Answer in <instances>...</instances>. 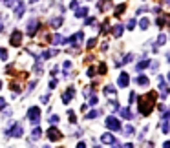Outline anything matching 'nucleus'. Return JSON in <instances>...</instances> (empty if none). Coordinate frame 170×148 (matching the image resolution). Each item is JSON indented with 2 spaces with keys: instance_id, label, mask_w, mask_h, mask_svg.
I'll use <instances>...</instances> for the list:
<instances>
[{
  "instance_id": "nucleus-1",
  "label": "nucleus",
  "mask_w": 170,
  "mask_h": 148,
  "mask_svg": "<svg viewBox=\"0 0 170 148\" xmlns=\"http://www.w3.org/2000/svg\"><path fill=\"white\" fill-rule=\"evenodd\" d=\"M155 99H157V93L155 91H148L146 95H143L139 99V112L141 115H150V112L155 106Z\"/></svg>"
},
{
  "instance_id": "nucleus-2",
  "label": "nucleus",
  "mask_w": 170,
  "mask_h": 148,
  "mask_svg": "<svg viewBox=\"0 0 170 148\" xmlns=\"http://www.w3.org/2000/svg\"><path fill=\"white\" fill-rule=\"evenodd\" d=\"M28 119L31 121L33 124L40 121V110H38V106H33V108H29V110H28Z\"/></svg>"
},
{
  "instance_id": "nucleus-3",
  "label": "nucleus",
  "mask_w": 170,
  "mask_h": 148,
  "mask_svg": "<svg viewBox=\"0 0 170 148\" xmlns=\"http://www.w3.org/2000/svg\"><path fill=\"white\" fill-rule=\"evenodd\" d=\"M40 28V22H38V20L37 18H33V20H29V24H28V29H26V31H28V35H35V33H37V29Z\"/></svg>"
},
{
  "instance_id": "nucleus-4",
  "label": "nucleus",
  "mask_w": 170,
  "mask_h": 148,
  "mask_svg": "<svg viewBox=\"0 0 170 148\" xmlns=\"http://www.w3.org/2000/svg\"><path fill=\"white\" fill-rule=\"evenodd\" d=\"M83 38H84L83 31H79V33H75V35H71L70 38H68V44H71V46H79L80 42H83Z\"/></svg>"
},
{
  "instance_id": "nucleus-5",
  "label": "nucleus",
  "mask_w": 170,
  "mask_h": 148,
  "mask_svg": "<svg viewBox=\"0 0 170 148\" xmlns=\"http://www.w3.org/2000/svg\"><path fill=\"white\" fill-rule=\"evenodd\" d=\"M20 40H22V31H20V29H15V31L11 33V38H9L11 46H18Z\"/></svg>"
},
{
  "instance_id": "nucleus-6",
  "label": "nucleus",
  "mask_w": 170,
  "mask_h": 148,
  "mask_svg": "<svg viewBox=\"0 0 170 148\" xmlns=\"http://www.w3.org/2000/svg\"><path fill=\"white\" fill-rule=\"evenodd\" d=\"M106 126H108V128H112V130H121V123L113 115L106 119Z\"/></svg>"
},
{
  "instance_id": "nucleus-7",
  "label": "nucleus",
  "mask_w": 170,
  "mask_h": 148,
  "mask_svg": "<svg viewBox=\"0 0 170 148\" xmlns=\"http://www.w3.org/2000/svg\"><path fill=\"white\" fill-rule=\"evenodd\" d=\"M48 137H50L51 141H59V139H62V133H60L57 128H50L48 130Z\"/></svg>"
},
{
  "instance_id": "nucleus-8",
  "label": "nucleus",
  "mask_w": 170,
  "mask_h": 148,
  "mask_svg": "<svg viewBox=\"0 0 170 148\" xmlns=\"http://www.w3.org/2000/svg\"><path fill=\"white\" fill-rule=\"evenodd\" d=\"M128 82H130V77H128L126 71H123V73L119 75V86H121V88H126Z\"/></svg>"
},
{
  "instance_id": "nucleus-9",
  "label": "nucleus",
  "mask_w": 170,
  "mask_h": 148,
  "mask_svg": "<svg viewBox=\"0 0 170 148\" xmlns=\"http://www.w3.org/2000/svg\"><path fill=\"white\" fill-rule=\"evenodd\" d=\"M73 95H75V88L73 86H70L66 91H64V95H62V99H64V103H70V101L73 99Z\"/></svg>"
},
{
  "instance_id": "nucleus-10",
  "label": "nucleus",
  "mask_w": 170,
  "mask_h": 148,
  "mask_svg": "<svg viewBox=\"0 0 170 148\" xmlns=\"http://www.w3.org/2000/svg\"><path fill=\"white\" fill-rule=\"evenodd\" d=\"M8 135H11V137H20V135H22V128H20V124H15L11 130H8Z\"/></svg>"
},
{
  "instance_id": "nucleus-11",
  "label": "nucleus",
  "mask_w": 170,
  "mask_h": 148,
  "mask_svg": "<svg viewBox=\"0 0 170 148\" xmlns=\"http://www.w3.org/2000/svg\"><path fill=\"white\" fill-rule=\"evenodd\" d=\"M24 11H26V6H24V2H18L17 6H15V17L17 18H20L24 15Z\"/></svg>"
},
{
  "instance_id": "nucleus-12",
  "label": "nucleus",
  "mask_w": 170,
  "mask_h": 148,
  "mask_svg": "<svg viewBox=\"0 0 170 148\" xmlns=\"http://www.w3.org/2000/svg\"><path fill=\"white\" fill-rule=\"evenodd\" d=\"M50 24H51V28H60V26H62V17H55V18H51L50 20Z\"/></svg>"
},
{
  "instance_id": "nucleus-13",
  "label": "nucleus",
  "mask_w": 170,
  "mask_h": 148,
  "mask_svg": "<svg viewBox=\"0 0 170 148\" xmlns=\"http://www.w3.org/2000/svg\"><path fill=\"white\" fill-rule=\"evenodd\" d=\"M51 42L53 44H64V42H68V38H64L62 35H53L51 37Z\"/></svg>"
},
{
  "instance_id": "nucleus-14",
  "label": "nucleus",
  "mask_w": 170,
  "mask_h": 148,
  "mask_svg": "<svg viewBox=\"0 0 170 148\" xmlns=\"http://www.w3.org/2000/svg\"><path fill=\"white\" fill-rule=\"evenodd\" d=\"M103 143H108V145H113V143H115V137L112 135V133H104V135H103Z\"/></svg>"
},
{
  "instance_id": "nucleus-15",
  "label": "nucleus",
  "mask_w": 170,
  "mask_h": 148,
  "mask_svg": "<svg viewBox=\"0 0 170 148\" xmlns=\"http://www.w3.org/2000/svg\"><path fill=\"white\" fill-rule=\"evenodd\" d=\"M110 4H112V0H101V2H99V9L106 11L108 8H110Z\"/></svg>"
},
{
  "instance_id": "nucleus-16",
  "label": "nucleus",
  "mask_w": 170,
  "mask_h": 148,
  "mask_svg": "<svg viewBox=\"0 0 170 148\" xmlns=\"http://www.w3.org/2000/svg\"><path fill=\"white\" fill-rule=\"evenodd\" d=\"M121 35H123V26H121V24L113 26V37L117 38V37H121Z\"/></svg>"
},
{
  "instance_id": "nucleus-17",
  "label": "nucleus",
  "mask_w": 170,
  "mask_h": 148,
  "mask_svg": "<svg viewBox=\"0 0 170 148\" xmlns=\"http://www.w3.org/2000/svg\"><path fill=\"white\" fill-rule=\"evenodd\" d=\"M126 9V4H119L117 8H115V17H121L123 15V11Z\"/></svg>"
},
{
  "instance_id": "nucleus-18",
  "label": "nucleus",
  "mask_w": 170,
  "mask_h": 148,
  "mask_svg": "<svg viewBox=\"0 0 170 148\" xmlns=\"http://www.w3.org/2000/svg\"><path fill=\"white\" fill-rule=\"evenodd\" d=\"M148 26H150V20L148 18H141L139 20V28L141 29H148Z\"/></svg>"
},
{
  "instance_id": "nucleus-19",
  "label": "nucleus",
  "mask_w": 170,
  "mask_h": 148,
  "mask_svg": "<svg viewBox=\"0 0 170 148\" xmlns=\"http://www.w3.org/2000/svg\"><path fill=\"white\" fill-rule=\"evenodd\" d=\"M121 117H125V119H132L134 115H132V112L128 110V108H123V110H121Z\"/></svg>"
},
{
  "instance_id": "nucleus-20",
  "label": "nucleus",
  "mask_w": 170,
  "mask_h": 148,
  "mask_svg": "<svg viewBox=\"0 0 170 148\" xmlns=\"http://www.w3.org/2000/svg\"><path fill=\"white\" fill-rule=\"evenodd\" d=\"M137 84H141V86H148V79H146L145 75H139V77H137Z\"/></svg>"
},
{
  "instance_id": "nucleus-21",
  "label": "nucleus",
  "mask_w": 170,
  "mask_h": 148,
  "mask_svg": "<svg viewBox=\"0 0 170 148\" xmlns=\"http://www.w3.org/2000/svg\"><path fill=\"white\" fill-rule=\"evenodd\" d=\"M86 13H88V8H80V9H77L75 17H77V18H80V17H86Z\"/></svg>"
},
{
  "instance_id": "nucleus-22",
  "label": "nucleus",
  "mask_w": 170,
  "mask_h": 148,
  "mask_svg": "<svg viewBox=\"0 0 170 148\" xmlns=\"http://www.w3.org/2000/svg\"><path fill=\"white\" fill-rule=\"evenodd\" d=\"M104 93H106L108 97H115V90L110 88V86H106V88H104Z\"/></svg>"
},
{
  "instance_id": "nucleus-23",
  "label": "nucleus",
  "mask_w": 170,
  "mask_h": 148,
  "mask_svg": "<svg viewBox=\"0 0 170 148\" xmlns=\"http://www.w3.org/2000/svg\"><path fill=\"white\" fill-rule=\"evenodd\" d=\"M4 4L8 6V8H15V6L18 4V0H4Z\"/></svg>"
},
{
  "instance_id": "nucleus-24",
  "label": "nucleus",
  "mask_w": 170,
  "mask_h": 148,
  "mask_svg": "<svg viewBox=\"0 0 170 148\" xmlns=\"http://www.w3.org/2000/svg\"><path fill=\"white\" fill-rule=\"evenodd\" d=\"M146 66H148V60L145 59V60H143V62H139V64H137V70L141 71V70H145V68H146Z\"/></svg>"
},
{
  "instance_id": "nucleus-25",
  "label": "nucleus",
  "mask_w": 170,
  "mask_h": 148,
  "mask_svg": "<svg viewBox=\"0 0 170 148\" xmlns=\"http://www.w3.org/2000/svg\"><path fill=\"white\" fill-rule=\"evenodd\" d=\"M165 42H167V37H165V35H159V38H157V44H159V46H163Z\"/></svg>"
},
{
  "instance_id": "nucleus-26",
  "label": "nucleus",
  "mask_w": 170,
  "mask_h": 148,
  "mask_svg": "<svg viewBox=\"0 0 170 148\" xmlns=\"http://www.w3.org/2000/svg\"><path fill=\"white\" fill-rule=\"evenodd\" d=\"M97 115H99V112H95V110H93V112H90V113H88V119H95Z\"/></svg>"
},
{
  "instance_id": "nucleus-27",
  "label": "nucleus",
  "mask_w": 170,
  "mask_h": 148,
  "mask_svg": "<svg viewBox=\"0 0 170 148\" xmlns=\"http://www.w3.org/2000/svg\"><path fill=\"white\" fill-rule=\"evenodd\" d=\"M95 44H97V40H95V38H90V40H88V48H93Z\"/></svg>"
},
{
  "instance_id": "nucleus-28",
  "label": "nucleus",
  "mask_w": 170,
  "mask_h": 148,
  "mask_svg": "<svg viewBox=\"0 0 170 148\" xmlns=\"http://www.w3.org/2000/svg\"><path fill=\"white\" fill-rule=\"evenodd\" d=\"M0 59H8V51L6 50H0Z\"/></svg>"
},
{
  "instance_id": "nucleus-29",
  "label": "nucleus",
  "mask_w": 170,
  "mask_h": 148,
  "mask_svg": "<svg viewBox=\"0 0 170 148\" xmlns=\"http://www.w3.org/2000/svg\"><path fill=\"white\" fill-rule=\"evenodd\" d=\"M134 26H135V20H128V29H134Z\"/></svg>"
},
{
  "instance_id": "nucleus-30",
  "label": "nucleus",
  "mask_w": 170,
  "mask_h": 148,
  "mask_svg": "<svg viewBox=\"0 0 170 148\" xmlns=\"http://www.w3.org/2000/svg\"><path fill=\"white\" fill-rule=\"evenodd\" d=\"M90 104H97V95H93V97L90 99Z\"/></svg>"
},
{
  "instance_id": "nucleus-31",
  "label": "nucleus",
  "mask_w": 170,
  "mask_h": 148,
  "mask_svg": "<svg viewBox=\"0 0 170 148\" xmlns=\"http://www.w3.org/2000/svg\"><path fill=\"white\" fill-rule=\"evenodd\" d=\"M4 106H6V101H4L2 97H0V110H2V108H4Z\"/></svg>"
},
{
  "instance_id": "nucleus-32",
  "label": "nucleus",
  "mask_w": 170,
  "mask_h": 148,
  "mask_svg": "<svg viewBox=\"0 0 170 148\" xmlns=\"http://www.w3.org/2000/svg\"><path fill=\"white\" fill-rule=\"evenodd\" d=\"M70 8L73 9V8H77V0H73V2H70Z\"/></svg>"
},
{
  "instance_id": "nucleus-33",
  "label": "nucleus",
  "mask_w": 170,
  "mask_h": 148,
  "mask_svg": "<svg viewBox=\"0 0 170 148\" xmlns=\"http://www.w3.org/2000/svg\"><path fill=\"white\" fill-rule=\"evenodd\" d=\"M123 148H132V145H130V143H126V145H125Z\"/></svg>"
},
{
  "instance_id": "nucleus-34",
  "label": "nucleus",
  "mask_w": 170,
  "mask_h": 148,
  "mask_svg": "<svg viewBox=\"0 0 170 148\" xmlns=\"http://www.w3.org/2000/svg\"><path fill=\"white\" fill-rule=\"evenodd\" d=\"M165 148H170V141H167V143H165Z\"/></svg>"
},
{
  "instance_id": "nucleus-35",
  "label": "nucleus",
  "mask_w": 170,
  "mask_h": 148,
  "mask_svg": "<svg viewBox=\"0 0 170 148\" xmlns=\"http://www.w3.org/2000/svg\"><path fill=\"white\" fill-rule=\"evenodd\" d=\"M29 2H38V0H29Z\"/></svg>"
},
{
  "instance_id": "nucleus-36",
  "label": "nucleus",
  "mask_w": 170,
  "mask_h": 148,
  "mask_svg": "<svg viewBox=\"0 0 170 148\" xmlns=\"http://www.w3.org/2000/svg\"><path fill=\"white\" fill-rule=\"evenodd\" d=\"M168 80H170V73H168Z\"/></svg>"
},
{
  "instance_id": "nucleus-37",
  "label": "nucleus",
  "mask_w": 170,
  "mask_h": 148,
  "mask_svg": "<svg viewBox=\"0 0 170 148\" xmlns=\"http://www.w3.org/2000/svg\"><path fill=\"white\" fill-rule=\"evenodd\" d=\"M0 88H2V82H0Z\"/></svg>"
}]
</instances>
